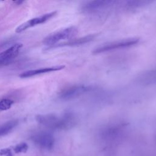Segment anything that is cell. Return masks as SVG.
<instances>
[{"mask_svg": "<svg viewBox=\"0 0 156 156\" xmlns=\"http://www.w3.org/2000/svg\"><path fill=\"white\" fill-rule=\"evenodd\" d=\"M28 149V145L26 143H21L16 145L14 147V151L16 154L25 153Z\"/></svg>", "mask_w": 156, "mask_h": 156, "instance_id": "14", "label": "cell"}, {"mask_svg": "<svg viewBox=\"0 0 156 156\" xmlns=\"http://www.w3.org/2000/svg\"><path fill=\"white\" fill-rule=\"evenodd\" d=\"M23 44L15 43L6 50L0 52V68L10 63L18 55Z\"/></svg>", "mask_w": 156, "mask_h": 156, "instance_id": "7", "label": "cell"}, {"mask_svg": "<svg viewBox=\"0 0 156 156\" xmlns=\"http://www.w3.org/2000/svg\"><path fill=\"white\" fill-rule=\"evenodd\" d=\"M18 124V121L13 119L0 125V136L10 133Z\"/></svg>", "mask_w": 156, "mask_h": 156, "instance_id": "13", "label": "cell"}, {"mask_svg": "<svg viewBox=\"0 0 156 156\" xmlns=\"http://www.w3.org/2000/svg\"><path fill=\"white\" fill-rule=\"evenodd\" d=\"M56 13H57V12L54 11V12H51L42 15L38 17L32 18V19L22 23L18 27H17L15 30V32L16 33H20L29 28H30L32 27L36 26L37 24H43V23L46 22L47 21L49 20L53 16H54L56 15Z\"/></svg>", "mask_w": 156, "mask_h": 156, "instance_id": "8", "label": "cell"}, {"mask_svg": "<svg viewBox=\"0 0 156 156\" xmlns=\"http://www.w3.org/2000/svg\"><path fill=\"white\" fill-rule=\"evenodd\" d=\"M152 1L146 0H124L117 1L115 7L124 11H132L146 6Z\"/></svg>", "mask_w": 156, "mask_h": 156, "instance_id": "9", "label": "cell"}, {"mask_svg": "<svg viewBox=\"0 0 156 156\" xmlns=\"http://www.w3.org/2000/svg\"><path fill=\"white\" fill-rule=\"evenodd\" d=\"M98 36V34H90L87 35L86 36L76 38H72L70 39L66 42L57 44L54 46H52L51 47H49V48H53L56 47H61V46H80L86 43H88L93 40H94L96 37Z\"/></svg>", "mask_w": 156, "mask_h": 156, "instance_id": "10", "label": "cell"}, {"mask_svg": "<svg viewBox=\"0 0 156 156\" xmlns=\"http://www.w3.org/2000/svg\"><path fill=\"white\" fill-rule=\"evenodd\" d=\"M139 41L140 39L138 38H129L120 40H116L105 43L95 48L93 50V53L94 54H98L108 51H112L114 50L127 48L137 44Z\"/></svg>", "mask_w": 156, "mask_h": 156, "instance_id": "4", "label": "cell"}, {"mask_svg": "<svg viewBox=\"0 0 156 156\" xmlns=\"http://www.w3.org/2000/svg\"><path fill=\"white\" fill-rule=\"evenodd\" d=\"M36 121L40 124L52 129H68L75 126L77 119L75 115L71 112H66L62 115L55 114L38 115Z\"/></svg>", "mask_w": 156, "mask_h": 156, "instance_id": "1", "label": "cell"}, {"mask_svg": "<svg viewBox=\"0 0 156 156\" xmlns=\"http://www.w3.org/2000/svg\"><path fill=\"white\" fill-rule=\"evenodd\" d=\"M117 1L93 0L85 2L80 7V12L85 14H94L108 8L115 7Z\"/></svg>", "mask_w": 156, "mask_h": 156, "instance_id": "5", "label": "cell"}, {"mask_svg": "<svg viewBox=\"0 0 156 156\" xmlns=\"http://www.w3.org/2000/svg\"><path fill=\"white\" fill-rule=\"evenodd\" d=\"M96 89V87L91 85L77 84L67 87L59 93V98L63 101L71 100L81 96L86 93L91 92Z\"/></svg>", "mask_w": 156, "mask_h": 156, "instance_id": "2", "label": "cell"}, {"mask_svg": "<svg viewBox=\"0 0 156 156\" xmlns=\"http://www.w3.org/2000/svg\"><path fill=\"white\" fill-rule=\"evenodd\" d=\"M64 68H65V66L59 65V66H54L51 67L41 68L36 69H31V70H28V71L23 72L19 75V76L21 78H27V77H30L34 76H36V75H38L43 73L59 71V70L63 69Z\"/></svg>", "mask_w": 156, "mask_h": 156, "instance_id": "12", "label": "cell"}, {"mask_svg": "<svg viewBox=\"0 0 156 156\" xmlns=\"http://www.w3.org/2000/svg\"><path fill=\"white\" fill-rule=\"evenodd\" d=\"M78 32V29L75 26H71L60 29L46 36L43 41V43L49 47L54 46L58 42L64 40H70L75 36Z\"/></svg>", "mask_w": 156, "mask_h": 156, "instance_id": "3", "label": "cell"}, {"mask_svg": "<svg viewBox=\"0 0 156 156\" xmlns=\"http://www.w3.org/2000/svg\"><path fill=\"white\" fill-rule=\"evenodd\" d=\"M24 1H14V3L16 4L17 5H20L21 4H22Z\"/></svg>", "mask_w": 156, "mask_h": 156, "instance_id": "16", "label": "cell"}, {"mask_svg": "<svg viewBox=\"0 0 156 156\" xmlns=\"http://www.w3.org/2000/svg\"><path fill=\"white\" fill-rule=\"evenodd\" d=\"M135 82L143 85L156 84V68L145 71L140 74L136 77Z\"/></svg>", "mask_w": 156, "mask_h": 156, "instance_id": "11", "label": "cell"}, {"mask_svg": "<svg viewBox=\"0 0 156 156\" xmlns=\"http://www.w3.org/2000/svg\"><path fill=\"white\" fill-rule=\"evenodd\" d=\"M0 112H1V110H0Z\"/></svg>", "mask_w": 156, "mask_h": 156, "instance_id": "17", "label": "cell"}, {"mask_svg": "<svg viewBox=\"0 0 156 156\" xmlns=\"http://www.w3.org/2000/svg\"><path fill=\"white\" fill-rule=\"evenodd\" d=\"M32 141L38 147L43 149H51L54 144V137L52 133L47 131H37L30 136Z\"/></svg>", "mask_w": 156, "mask_h": 156, "instance_id": "6", "label": "cell"}, {"mask_svg": "<svg viewBox=\"0 0 156 156\" xmlns=\"http://www.w3.org/2000/svg\"><path fill=\"white\" fill-rule=\"evenodd\" d=\"M0 155L2 156H13L11 150L9 148L2 149L0 151Z\"/></svg>", "mask_w": 156, "mask_h": 156, "instance_id": "15", "label": "cell"}]
</instances>
